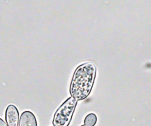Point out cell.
Here are the masks:
<instances>
[{
	"mask_svg": "<svg viewBox=\"0 0 151 126\" xmlns=\"http://www.w3.org/2000/svg\"><path fill=\"white\" fill-rule=\"evenodd\" d=\"M96 67L88 62L79 65L75 70L70 86L71 96L77 101L85 99L90 93L96 76Z\"/></svg>",
	"mask_w": 151,
	"mask_h": 126,
	"instance_id": "1",
	"label": "cell"
},
{
	"mask_svg": "<svg viewBox=\"0 0 151 126\" xmlns=\"http://www.w3.org/2000/svg\"><path fill=\"white\" fill-rule=\"evenodd\" d=\"M77 101L70 96L55 111L53 120V126H68L74 112Z\"/></svg>",
	"mask_w": 151,
	"mask_h": 126,
	"instance_id": "2",
	"label": "cell"
},
{
	"mask_svg": "<svg viewBox=\"0 0 151 126\" xmlns=\"http://www.w3.org/2000/svg\"><path fill=\"white\" fill-rule=\"evenodd\" d=\"M18 126H37L34 114L29 111H24L19 118Z\"/></svg>",
	"mask_w": 151,
	"mask_h": 126,
	"instance_id": "4",
	"label": "cell"
},
{
	"mask_svg": "<svg viewBox=\"0 0 151 126\" xmlns=\"http://www.w3.org/2000/svg\"><path fill=\"white\" fill-rule=\"evenodd\" d=\"M81 126H86V125H85L84 124V125H81Z\"/></svg>",
	"mask_w": 151,
	"mask_h": 126,
	"instance_id": "7",
	"label": "cell"
},
{
	"mask_svg": "<svg viewBox=\"0 0 151 126\" xmlns=\"http://www.w3.org/2000/svg\"><path fill=\"white\" fill-rule=\"evenodd\" d=\"M0 126H7L6 122L0 118Z\"/></svg>",
	"mask_w": 151,
	"mask_h": 126,
	"instance_id": "6",
	"label": "cell"
},
{
	"mask_svg": "<svg viewBox=\"0 0 151 126\" xmlns=\"http://www.w3.org/2000/svg\"><path fill=\"white\" fill-rule=\"evenodd\" d=\"M97 122V117L95 114H88L84 118V125L86 126H94Z\"/></svg>",
	"mask_w": 151,
	"mask_h": 126,
	"instance_id": "5",
	"label": "cell"
},
{
	"mask_svg": "<svg viewBox=\"0 0 151 126\" xmlns=\"http://www.w3.org/2000/svg\"><path fill=\"white\" fill-rule=\"evenodd\" d=\"M5 121L7 126H18L19 112L14 105L10 104L6 107Z\"/></svg>",
	"mask_w": 151,
	"mask_h": 126,
	"instance_id": "3",
	"label": "cell"
}]
</instances>
